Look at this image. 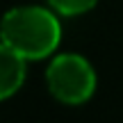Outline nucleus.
<instances>
[{
	"label": "nucleus",
	"mask_w": 123,
	"mask_h": 123,
	"mask_svg": "<svg viewBox=\"0 0 123 123\" xmlns=\"http://www.w3.org/2000/svg\"><path fill=\"white\" fill-rule=\"evenodd\" d=\"M46 80L50 93L66 105L84 103L96 89V73L91 64L84 57L71 53L59 55L50 62Z\"/></svg>",
	"instance_id": "2"
},
{
	"label": "nucleus",
	"mask_w": 123,
	"mask_h": 123,
	"mask_svg": "<svg viewBox=\"0 0 123 123\" xmlns=\"http://www.w3.org/2000/svg\"><path fill=\"white\" fill-rule=\"evenodd\" d=\"M0 37L23 59H43L57 48L62 27L55 14L43 7H16L5 14Z\"/></svg>",
	"instance_id": "1"
},
{
	"label": "nucleus",
	"mask_w": 123,
	"mask_h": 123,
	"mask_svg": "<svg viewBox=\"0 0 123 123\" xmlns=\"http://www.w3.org/2000/svg\"><path fill=\"white\" fill-rule=\"evenodd\" d=\"M59 14L66 16H75V14H84L96 5V0H48Z\"/></svg>",
	"instance_id": "4"
},
{
	"label": "nucleus",
	"mask_w": 123,
	"mask_h": 123,
	"mask_svg": "<svg viewBox=\"0 0 123 123\" xmlns=\"http://www.w3.org/2000/svg\"><path fill=\"white\" fill-rule=\"evenodd\" d=\"M23 80H25V59L7 43H0V100L16 93Z\"/></svg>",
	"instance_id": "3"
}]
</instances>
